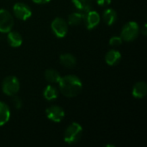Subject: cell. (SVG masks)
I'll use <instances>...</instances> for the list:
<instances>
[{
  "label": "cell",
  "instance_id": "cell-16",
  "mask_svg": "<svg viewBox=\"0 0 147 147\" xmlns=\"http://www.w3.org/2000/svg\"><path fill=\"white\" fill-rule=\"evenodd\" d=\"M102 18L107 25L111 26L117 21V13L113 9H107L103 12Z\"/></svg>",
  "mask_w": 147,
  "mask_h": 147
},
{
  "label": "cell",
  "instance_id": "cell-18",
  "mask_svg": "<svg viewBox=\"0 0 147 147\" xmlns=\"http://www.w3.org/2000/svg\"><path fill=\"white\" fill-rule=\"evenodd\" d=\"M44 77L46 80L51 84H57L61 78L60 74L54 69H47L44 73Z\"/></svg>",
  "mask_w": 147,
  "mask_h": 147
},
{
  "label": "cell",
  "instance_id": "cell-20",
  "mask_svg": "<svg viewBox=\"0 0 147 147\" xmlns=\"http://www.w3.org/2000/svg\"><path fill=\"white\" fill-rule=\"evenodd\" d=\"M123 42V40L121 39V36H113L109 40V45L112 47H118L121 45Z\"/></svg>",
  "mask_w": 147,
  "mask_h": 147
},
{
  "label": "cell",
  "instance_id": "cell-14",
  "mask_svg": "<svg viewBox=\"0 0 147 147\" xmlns=\"http://www.w3.org/2000/svg\"><path fill=\"white\" fill-rule=\"evenodd\" d=\"M59 61L62 65L66 68H73L77 64V59L71 53H63L59 57Z\"/></svg>",
  "mask_w": 147,
  "mask_h": 147
},
{
  "label": "cell",
  "instance_id": "cell-24",
  "mask_svg": "<svg viewBox=\"0 0 147 147\" xmlns=\"http://www.w3.org/2000/svg\"><path fill=\"white\" fill-rule=\"evenodd\" d=\"M141 32H142V34H143L144 35H146V34H147V25H146V23H145V24H144V26H143V28H142V29H141Z\"/></svg>",
  "mask_w": 147,
  "mask_h": 147
},
{
  "label": "cell",
  "instance_id": "cell-7",
  "mask_svg": "<svg viewBox=\"0 0 147 147\" xmlns=\"http://www.w3.org/2000/svg\"><path fill=\"white\" fill-rule=\"evenodd\" d=\"M13 13L16 18L22 21H26L32 16V10L30 7L24 3H15L13 6Z\"/></svg>",
  "mask_w": 147,
  "mask_h": 147
},
{
  "label": "cell",
  "instance_id": "cell-11",
  "mask_svg": "<svg viewBox=\"0 0 147 147\" xmlns=\"http://www.w3.org/2000/svg\"><path fill=\"white\" fill-rule=\"evenodd\" d=\"M132 94L135 98H139V99L144 98L147 94V85L146 82L140 81L136 83L133 88Z\"/></svg>",
  "mask_w": 147,
  "mask_h": 147
},
{
  "label": "cell",
  "instance_id": "cell-10",
  "mask_svg": "<svg viewBox=\"0 0 147 147\" xmlns=\"http://www.w3.org/2000/svg\"><path fill=\"white\" fill-rule=\"evenodd\" d=\"M7 42L12 47H19L22 44V37L20 33L16 31H9L7 33Z\"/></svg>",
  "mask_w": 147,
  "mask_h": 147
},
{
  "label": "cell",
  "instance_id": "cell-15",
  "mask_svg": "<svg viewBox=\"0 0 147 147\" xmlns=\"http://www.w3.org/2000/svg\"><path fill=\"white\" fill-rule=\"evenodd\" d=\"M71 1L74 6L76 7V9L82 13H85L88 10L91 9L92 0H71Z\"/></svg>",
  "mask_w": 147,
  "mask_h": 147
},
{
  "label": "cell",
  "instance_id": "cell-12",
  "mask_svg": "<svg viewBox=\"0 0 147 147\" xmlns=\"http://www.w3.org/2000/svg\"><path fill=\"white\" fill-rule=\"evenodd\" d=\"M121 59V53L117 50H114V49L109 50L105 55V61L110 66L118 65Z\"/></svg>",
  "mask_w": 147,
  "mask_h": 147
},
{
  "label": "cell",
  "instance_id": "cell-2",
  "mask_svg": "<svg viewBox=\"0 0 147 147\" xmlns=\"http://www.w3.org/2000/svg\"><path fill=\"white\" fill-rule=\"evenodd\" d=\"M83 135V127L78 122L70 124L65 131L64 140L68 145H74L78 143Z\"/></svg>",
  "mask_w": 147,
  "mask_h": 147
},
{
  "label": "cell",
  "instance_id": "cell-9",
  "mask_svg": "<svg viewBox=\"0 0 147 147\" xmlns=\"http://www.w3.org/2000/svg\"><path fill=\"white\" fill-rule=\"evenodd\" d=\"M101 21V16L98 12L96 10L90 9L87 12L84 13V22L88 29L95 28Z\"/></svg>",
  "mask_w": 147,
  "mask_h": 147
},
{
  "label": "cell",
  "instance_id": "cell-23",
  "mask_svg": "<svg viewBox=\"0 0 147 147\" xmlns=\"http://www.w3.org/2000/svg\"><path fill=\"white\" fill-rule=\"evenodd\" d=\"M34 3H37V4H45V3H49L51 0H32Z\"/></svg>",
  "mask_w": 147,
  "mask_h": 147
},
{
  "label": "cell",
  "instance_id": "cell-1",
  "mask_svg": "<svg viewBox=\"0 0 147 147\" xmlns=\"http://www.w3.org/2000/svg\"><path fill=\"white\" fill-rule=\"evenodd\" d=\"M59 91L65 97H76L83 90V83L76 75H66L61 77L59 81Z\"/></svg>",
  "mask_w": 147,
  "mask_h": 147
},
{
  "label": "cell",
  "instance_id": "cell-21",
  "mask_svg": "<svg viewBox=\"0 0 147 147\" xmlns=\"http://www.w3.org/2000/svg\"><path fill=\"white\" fill-rule=\"evenodd\" d=\"M12 103H13V105H14V107L16 109H19L22 108V99L19 96H17L16 95H15V96H12Z\"/></svg>",
  "mask_w": 147,
  "mask_h": 147
},
{
  "label": "cell",
  "instance_id": "cell-13",
  "mask_svg": "<svg viewBox=\"0 0 147 147\" xmlns=\"http://www.w3.org/2000/svg\"><path fill=\"white\" fill-rule=\"evenodd\" d=\"M10 118V109L3 102L0 101V127L4 126Z\"/></svg>",
  "mask_w": 147,
  "mask_h": 147
},
{
  "label": "cell",
  "instance_id": "cell-8",
  "mask_svg": "<svg viewBox=\"0 0 147 147\" xmlns=\"http://www.w3.org/2000/svg\"><path fill=\"white\" fill-rule=\"evenodd\" d=\"M65 110L58 105H53L46 109L47 117L53 122L59 123L65 117Z\"/></svg>",
  "mask_w": 147,
  "mask_h": 147
},
{
  "label": "cell",
  "instance_id": "cell-3",
  "mask_svg": "<svg viewBox=\"0 0 147 147\" xmlns=\"http://www.w3.org/2000/svg\"><path fill=\"white\" fill-rule=\"evenodd\" d=\"M20 90V82L15 76L6 77L2 83L3 92L9 96H13L18 93Z\"/></svg>",
  "mask_w": 147,
  "mask_h": 147
},
{
  "label": "cell",
  "instance_id": "cell-4",
  "mask_svg": "<svg viewBox=\"0 0 147 147\" xmlns=\"http://www.w3.org/2000/svg\"><path fill=\"white\" fill-rule=\"evenodd\" d=\"M140 34V26L136 22H128L126 23L121 33V37L123 41H133Z\"/></svg>",
  "mask_w": 147,
  "mask_h": 147
},
{
  "label": "cell",
  "instance_id": "cell-22",
  "mask_svg": "<svg viewBox=\"0 0 147 147\" xmlns=\"http://www.w3.org/2000/svg\"><path fill=\"white\" fill-rule=\"evenodd\" d=\"M111 1L112 0H96V3L99 5V6H102V7H105V6H108L111 3Z\"/></svg>",
  "mask_w": 147,
  "mask_h": 147
},
{
  "label": "cell",
  "instance_id": "cell-19",
  "mask_svg": "<svg viewBox=\"0 0 147 147\" xmlns=\"http://www.w3.org/2000/svg\"><path fill=\"white\" fill-rule=\"evenodd\" d=\"M84 22V13L78 11L73 12L68 16V23L71 26H78Z\"/></svg>",
  "mask_w": 147,
  "mask_h": 147
},
{
  "label": "cell",
  "instance_id": "cell-5",
  "mask_svg": "<svg viewBox=\"0 0 147 147\" xmlns=\"http://www.w3.org/2000/svg\"><path fill=\"white\" fill-rule=\"evenodd\" d=\"M51 28L53 34L58 38H64L68 32V23L64 18L56 17L51 23Z\"/></svg>",
  "mask_w": 147,
  "mask_h": 147
},
{
  "label": "cell",
  "instance_id": "cell-6",
  "mask_svg": "<svg viewBox=\"0 0 147 147\" xmlns=\"http://www.w3.org/2000/svg\"><path fill=\"white\" fill-rule=\"evenodd\" d=\"M14 26V17L9 11L0 9V32L8 33Z\"/></svg>",
  "mask_w": 147,
  "mask_h": 147
},
{
  "label": "cell",
  "instance_id": "cell-17",
  "mask_svg": "<svg viewBox=\"0 0 147 147\" xmlns=\"http://www.w3.org/2000/svg\"><path fill=\"white\" fill-rule=\"evenodd\" d=\"M59 96L58 89L53 85H47L43 90V96L47 101H53Z\"/></svg>",
  "mask_w": 147,
  "mask_h": 147
}]
</instances>
